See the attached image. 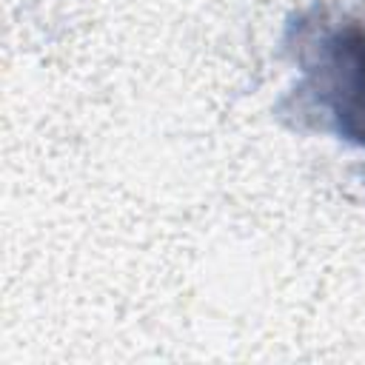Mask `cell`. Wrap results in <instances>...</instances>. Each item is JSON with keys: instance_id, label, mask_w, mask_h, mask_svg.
<instances>
[{"instance_id": "obj_1", "label": "cell", "mask_w": 365, "mask_h": 365, "mask_svg": "<svg viewBox=\"0 0 365 365\" xmlns=\"http://www.w3.org/2000/svg\"><path fill=\"white\" fill-rule=\"evenodd\" d=\"M288 48L302 77L279 111L365 148V20L302 14L291 23Z\"/></svg>"}]
</instances>
